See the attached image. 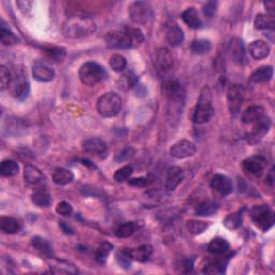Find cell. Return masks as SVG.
I'll return each mask as SVG.
<instances>
[{"label": "cell", "mask_w": 275, "mask_h": 275, "mask_svg": "<svg viewBox=\"0 0 275 275\" xmlns=\"http://www.w3.org/2000/svg\"><path fill=\"white\" fill-rule=\"evenodd\" d=\"M144 41L143 32L136 27L110 31L106 36V42L110 49H128L139 47Z\"/></svg>", "instance_id": "obj_1"}, {"label": "cell", "mask_w": 275, "mask_h": 275, "mask_svg": "<svg viewBox=\"0 0 275 275\" xmlns=\"http://www.w3.org/2000/svg\"><path fill=\"white\" fill-rule=\"evenodd\" d=\"M97 24L94 18L85 14H73L63 24V33L68 39H79L91 36L96 32Z\"/></svg>", "instance_id": "obj_2"}, {"label": "cell", "mask_w": 275, "mask_h": 275, "mask_svg": "<svg viewBox=\"0 0 275 275\" xmlns=\"http://www.w3.org/2000/svg\"><path fill=\"white\" fill-rule=\"evenodd\" d=\"M214 108L212 106V92L209 86H204L200 93L198 104L194 111L193 121L196 124L208 123L213 117Z\"/></svg>", "instance_id": "obj_3"}, {"label": "cell", "mask_w": 275, "mask_h": 275, "mask_svg": "<svg viewBox=\"0 0 275 275\" xmlns=\"http://www.w3.org/2000/svg\"><path fill=\"white\" fill-rule=\"evenodd\" d=\"M107 77V72L104 68L95 62H87L82 65L79 70V78L81 82L86 86H94Z\"/></svg>", "instance_id": "obj_4"}, {"label": "cell", "mask_w": 275, "mask_h": 275, "mask_svg": "<svg viewBox=\"0 0 275 275\" xmlns=\"http://www.w3.org/2000/svg\"><path fill=\"white\" fill-rule=\"evenodd\" d=\"M122 98L116 93L102 95L97 101V111L102 117H114L121 112Z\"/></svg>", "instance_id": "obj_5"}, {"label": "cell", "mask_w": 275, "mask_h": 275, "mask_svg": "<svg viewBox=\"0 0 275 275\" xmlns=\"http://www.w3.org/2000/svg\"><path fill=\"white\" fill-rule=\"evenodd\" d=\"M252 219L256 227L262 231H268L274 225V213L268 206L254 207L251 211Z\"/></svg>", "instance_id": "obj_6"}, {"label": "cell", "mask_w": 275, "mask_h": 275, "mask_svg": "<svg viewBox=\"0 0 275 275\" xmlns=\"http://www.w3.org/2000/svg\"><path fill=\"white\" fill-rule=\"evenodd\" d=\"M129 16L133 23L144 25L152 19L153 9L146 1H136L129 7Z\"/></svg>", "instance_id": "obj_7"}, {"label": "cell", "mask_w": 275, "mask_h": 275, "mask_svg": "<svg viewBox=\"0 0 275 275\" xmlns=\"http://www.w3.org/2000/svg\"><path fill=\"white\" fill-rule=\"evenodd\" d=\"M164 91H166L167 96L169 98V106L172 109H178L179 112L181 106H184V99H185V93L183 87L179 85L177 81H167L164 83Z\"/></svg>", "instance_id": "obj_8"}, {"label": "cell", "mask_w": 275, "mask_h": 275, "mask_svg": "<svg viewBox=\"0 0 275 275\" xmlns=\"http://www.w3.org/2000/svg\"><path fill=\"white\" fill-rule=\"evenodd\" d=\"M197 152V146L188 140H181L177 143H174L170 148L171 156L178 159H183L187 157H192Z\"/></svg>", "instance_id": "obj_9"}, {"label": "cell", "mask_w": 275, "mask_h": 275, "mask_svg": "<svg viewBox=\"0 0 275 275\" xmlns=\"http://www.w3.org/2000/svg\"><path fill=\"white\" fill-rule=\"evenodd\" d=\"M243 102V89L240 85H231L228 89V108L232 116L239 114Z\"/></svg>", "instance_id": "obj_10"}, {"label": "cell", "mask_w": 275, "mask_h": 275, "mask_svg": "<svg viewBox=\"0 0 275 275\" xmlns=\"http://www.w3.org/2000/svg\"><path fill=\"white\" fill-rule=\"evenodd\" d=\"M270 127H271V121L268 116H264L259 119L258 122L254 123V127L252 131L248 133L247 140L249 143H258L262 140V138L268 133Z\"/></svg>", "instance_id": "obj_11"}, {"label": "cell", "mask_w": 275, "mask_h": 275, "mask_svg": "<svg viewBox=\"0 0 275 275\" xmlns=\"http://www.w3.org/2000/svg\"><path fill=\"white\" fill-rule=\"evenodd\" d=\"M16 74L17 77L14 78L16 81H14L13 84L12 93L14 98H16L18 100H24L27 98L29 91H31V86H29L26 76H25V73L22 69H18Z\"/></svg>", "instance_id": "obj_12"}, {"label": "cell", "mask_w": 275, "mask_h": 275, "mask_svg": "<svg viewBox=\"0 0 275 275\" xmlns=\"http://www.w3.org/2000/svg\"><path fill=\"white\" fill-rule=\"evenodd\" d=\"M267 159L262 156H251L244 159L242 162L245 171L249 174H253V176H261L267 168Z\"/></svg>", "instance_id": "obj_13"}, {"label": "cell", "mask_w": 275, "mask_h": 275, "mask_svg": "<svg viewBox=\"0 0 275 275\" xmlns=\"http://www.w3.org/2000/svg\"><path fill=\"white\" fill-rule=\"evenodd\" d=\"M82 147L85 153L96 155V156H103L108 152L107 143L100 138H88L84 140Z\"/></svg>", "instance_id": "obj_14"}, {"label": "cell", "mask_w": 275, "mask_h": 275, "mask_svg": "<svg viewBox=\"0 0 275 275\" xmlns=\"http://www.w3.org/2000/svg\"><path fill=\"white\" fill-rule=\"evenodd\" d=\"M32 76L39 82H49L55 77L54 70L43 62H36L32 66Z\"/></svg>", "instance_id": "obj_15"}, {"label": "cell", "mask_w": 275, "mask_h": 275, "mask_svg": "<svg viewBox=\"0 0 275 275\" xmlns=\"http://www.w3.org/2000/svg\"><path fill=\"white\" fill-rule=\"evenodd\" d=\"M211 186L222 196H228L233 192L232 181L224 174H215L211 182Z\"/></svg>", "instance_id": "obj_16"}, {"label": "cell", "mask_w": 275, "mask_h": 275, "mask_svg": "<svg viewBox=\"0 0 275 275\" xmlns=\"http://www.w3.org/2000/svg\"><path fill=\"white\" fill-rule=\"evenodd\" d=\"M230 52L234 63L243 65L246 63V52H245L244 43L241 39L233 38L230 42Z\"/></svg>", "instance_id": "obj_17"}, {"label": "cell", "mask_w": 275, "mask_h": 275, "mask_svg": "<svg viewBox=\"0 0 275 275\" xmlns=\"http://www.w3.org/2000/svg\"><path fill=\"white\" fill-rule=\"evenodd\" d=\"M248 51L254 59H263L269 56L270 47L266 41L255 40L248 47Z\"/></svg>", "instance_id": "obj_18"}, {"label": "cell", "mask_w": 275, "mask_h": 275, "mask_svg": "<svg viewBox=\"0 0 275 275\" xmlns=\"http://www.w3.org/2000/svg\"><path fill=\"white\" fill-rule=\"evenodd\" d=\"M156 65L158 70L167 72L173 67V57L168 49L162 48L158 49L156 55Z\"/></svg>", "instance_id": "obj_19"}, {"label": "cell", "mask_w": 275, "mask_h": 275, "mask_svg": "<svg viewBox=\"0 0 275 275\" xmlns=\"http://www.w3.org/2000/svg\"><path fill=\"white\" fill-rule=\"evenodd\" d=\"M184 179V171L179 167H172L168 170L166 188L168 191H174Z\"/></svg>", "instance_id": "obj_20"}, {"label": "cell", "mask_w": 275, "mask_h": 275, "mask_svg": "<svg viewBox=\"0 0 275 275\" xmlns=\"http://www.w3.org/2000/svg\"><path fill=\"white\" fill-rule=\"evenodd\" d=\"M132 260L138 262H146L153 255V247L151 245H141L138 248L128 249Z\"/></svg>", "instance_id": "obj_21"}, {"label": "cell", "mask_w": 275, "mask_h": 275, "mask_svg": "<svg viewBox=\"0 0 275 275\" xmlns=\"http://www.w3.org/2000/svg\"><path fill=\"white\" fill-rule=\"evenodd\" d=\"M264 116V109L260 106H252L245 110L242 115L244 124H254Z\"/></svg>", "instance_id": "obj_22"}, {"label": "cell", "mask_w": 275, "mask_h": 275, "mask_svg": "<svg viewBox=\"0 0 275 275\" xmlns=\"http://www.w3.org/2000/svg\"><path fill=\"white\" fill-rule=\"evenodd\" d=\"M24 178L25 181L32 185H38L40 183H42L44 178L42 172L40 171L38 168L32 166V164H27V166L25 167Z\"/></svg>", "instance_id": "obj_23"}, {"label": "cell", "mask_w": 275, "mask_h": 275, "mask_svg": "<svg viewBox=\"0 0 275 275\" xmlns=\"http://www.w3.org/2000/svg\"><path fill=\"white\" fill-rule=\"evenodd\" d=\"M182 18L191 28L198 29L202 26V22L198 16L197 10L193 7L185 10L182 14Z\"/></svg>", "instance_id": "obj_24"}, {"label": "cell", "mask_w": 275, "mask_h": 275, "mask_svg": "<svg viewBox=\"0 0 275 275\" xmlns=\"http://www.w3.org/2000/svg\"><path fill=\"white\" fill-rule=\"evenodd\" d=\"M230 248V244L226 239L215 238L209 243L208 251L214 255H224L226 254Z\"/></svg>", "instance_id": "obj_25"}, {"label": "cell", "mask_w": 275, "mask_h": 275, "mask_svg": "<svg viewBox=\"0 0 275 275\" xmlns=\"http://www.w3.org/2000/svg\"><path fill=\"white\" fill-rule=\"evenodd\" d=\"M53 181L57 185H68L74 181V174L70 170L57 168L53 172Z\"/></svg>", "instance_id": "obj_26"}, {"label": "cell", "mask_w": 275, "mask_h": 275, "mask_svg": "<svg viewBox=\"0 0 275 275\" xmlns=\"http://www.w3.org/2000/svg\"><path fill=\"white\" fill-rule=\"evenodd\" d=\"M0 229H1L4 233L14 234L17 233L19 230H21V224L18 223L17 219L13 217L2 216L0 218Z\"/></svg>", "instance_id": "obj_27"}, {"label": "cell", "mask_w": 275, "mask_h": 275, "mask_svg": "<svg viewBox=\"0 0 275 275\" xmlns=\"http://www.w3.org/2000/svg\"><path fill=\"white\" fill-rule=\"evenodd\" d=\"M273 77V68L271 66H264L256 69L252 74L251 80L254 83L269 82Z\"/></svg>", "instance_id": "obj_28"}, {"label": "cell", "mask_w": 275, "mask_h": 275, "mask_svg": "<svg viewBox=\"0 0 275 275\" xmlns=\"http://www.w3.org/2000/svg\"><path fill=\"white\" fill-rule=\"evenodd\" d=\"M227 266V261L221 259L208 260L206 266L203 267V273L208 274H222L225 272Z\"/></svg>", "instance_id": "obj_29"}, {"label": "cell", "mask_w": 275, "mask_h": 275, "mask_svg": "<svg viewBox=\"0 0 275 275\" xmlns=\"http://www.w3.org/2000/svg\"><path fill=\"white\" fill-rule=\"evenodd\" d=\"M167 40L170 46L172 47H178L182 44L184 41V32L182 28L178 25H173L170 27L167 32Z\"/></svg>", "instance_id": "obj_30"}, {"label": "cell", "mask_w": 275, "mask_h": 275, "mask_svg": "<svg viewBox=\"0 0 275 275\" xmlns=\"http://www.w3.org/2000/svg\"><path fill=\"white\" fill-rule=\"evenodd\" d=\"M254 25L256 29H271V31H273L275 26L274 16H269V14L259 13L255 18Z\"/></svg>", "instance_id": "obj_31"}, {"label": "cell", "mask_w": 275, "mask_h": 275, "mask_svg": "<svg viewBox=\"0 0 275 275\" xmlns=\"http://www.w3.org/2000/svg\"><path fill=\"white\" fill-rule=\"evenodd\" d=\"M244 211H245V209H242V210H239V211L236 213L228 215V216L224 219L225 227H227L230 230L238 229L242 225Z\"/></svg>", "instance_id": "obj_32"}, {"label": "cell", "mask_w": 275, "mask_h": 275, "mask_svg": "<svg viewBox=\"0 0 275 275\" xmlns=\"http://www.w3.org/2000/svg\"><path fill=\"white\" fill-rule=\"evenodd\" d=\"M191 49L194 54L197 55L207 54L212 49V43L206 39L194 40L191 46Z\"/></svg>", "instance_id": "obj_33"}, {"label": "cell", "mask_w": 275, "mask_h": 275, "mask_svg": "<svg viewBox=\"0 0 275 275\" xmlns=\"http://www.w3.org/2000/svg\"><path fill=\"white\" fill-rule=\"evenodd\" d=\"M218 204L213 201H204L196 210L197 216H212L218 211Z\"/></svg>", "instance_id": "obj_34"}, {"label": "cell", "mask_w": 275, "mask_h": 275, "mask_svg": "<svg viewBox=\"0 0 275 275\" xmlns=\"http://www.w3.org/2000/svg\"><path fill=\"white\" fill-rule=\"evenodd\" d=\"M24 129H26V125L22 119L9 117L8 121L4 123V130H7L9 134H18V132Z\"/></svg>", "instance_id": "obj_35"}, {"label": "cell", "mask_w": 275, "mask_h": 275, "mask_svg": "<svg viewBox=\"0 0 275 275\" xmlns=\"http://www.w3.org/2000/svg\"><path fill=\"white\" fill-rule=\"evenodd\" d=\"M137 83H138V77L132 71L125 72L118 81L119 87H121L123 91H128V89L136 86Z\"/></svg>", "instance_id": "obj_36"}, {"label": "cell", "mask_w": 275, "mask_h": 275, "mask_svg": "<svg viewBox=\"0 0 275 275\" xmlns=\"http://www.w3.org/2000/svg\"><path fill=\"white\" fill-rule=\"evenodd\" d=\"M32 201L38 207L48 208L52 203V199L49 193L44 191H37L32 194Z\"/></svg>", "instance_id": "obj_37"}, {"label": "cell", "mask_w": 275, "mask_h": 275, "mask_svg": "<svg viewBox=\"0 0 275 275\" xmlns=\"http://www.w3.org/2000/svg\"><path fill=\"white\" fill-rule=\"evenodd\" d=\"M112 248H113V245L110 244L107 241H104L100 244V246L97 248L96 253H95V258H96L97 262L101 263V264L106 263L107 258L109 256V254L111 253Z\"/></svg>", "instance_id": "obj_38"}, {"label": "cell", "mask_w": 275, "mask_h": 275, "mask_svg": "<svg viewBox=\"0 0 275 275\" xmlns=\"http://www.w3.org/2000/svg\"><path fill=\"white\" fill-rule=\"evenodd\" d=\"M136 230H137L136 223H133V222L124 223L116 229V231H115V236H116L117 238H122V239L129 238V237H131L134 232H136Z\"/></svg>", "instance_id": "obj_39"}, {"label": "cell", "mask_w": 275, "mask_h": 275, "mask_svg": "<svg viewBox=\"0 0 275 275\" xmlns=\"http://www.w3.org/2000/svg\"><path fill=\"white\" fill-rule=\"evenodd\" d=\"M19 167L18 164L11 161V159H6L1 162V167H0V172L3 177H13L18 173Z\"/></svg>", "instance_id": "obj_40"}, {"label": "cell", "mask_w": 275, "mask_h": 275, "mask_svg": "<svg viewBox=\"0 0 275 275\" xmlns=\"http://www.w3.org/2000/svg\"><path fill=\"white\" fill-rule=\"evenodd\" d=\"M109 65H110V67L114 70V71L122 72L125 69H126L127 61H126V58L122 56V55L114 54L111 57H110Z\"/></svg>", "instance_id": "obj_41"}, {"label": "cell", "mask_w": 275, "mask_h": 275, "mask_svg": "<svg viewBox=\"0 0 275 275\" xmlns=\"http://www.w3.org/2000/svg\"><path fill=\"white\" fill-rule=\"evenodd\" d=\"M32 244L34 248L38 249L40 252H42L43 254L49 255H49H52V246L51 244L49 243L48 240L43 239L41 237H34L32 240Z\"/></svg>", "instance_id": "obj_42"}, {"label": "cell", "mask_w": 275, "mask_h": 275, "mask_svg": "<svg viewBox=\"0 0 275 275\" xmlns=\"http://www.w3.org/2000/svg\"><path fill=\"white\" fill-rule=\"evenodd\" d=\"M186 228L194 236H198L209 228V223L201 221H188L186 223Z\"/></svg>", "instance_id": "obj_43"}, {"label": "cell", "mask_w": 275, "mask_h": 275, "mask_svg": "<svg viewBox=\"0 0 275 275\" xmlns=\"http://www.w3.org/2000/svg\"><path fill=\"white\" fill-rule=\"evenodd\" d=\"M46 53L48 56L52 59V61L56 62V63L63 62L67 55L66 49H64L62 47H54V48L47 49Z\"/></svg>", "instance_id": "obj_44"}, {"label": "cell", "mask_w": 275, "mask_h": 275, "mask_svg": "<svg viewBox=\"0 0 275 275\" xmlns=\"http://www.w3.org/2000/svg\"><path fill=\"white\" fill-rule=\"evenodd\" d=\"M0 38H1V42L4 46H11V44H16L19 42V39L14 34L9 28L1 26L0 29Z\"/></svg>", "instance_id": "obj_45"}, {"label": "cell", "mask_w": 275, "mask_h": 275, "mask_svg": "<svg viewBox=\"0 0 275 275\" xmlns=\"http://www.w3.org/2000/svg\"><path fill=\"white\" fill-rule=\"evenodd\" d=\"M116 260L119 266L123 269H129L131 267V262L133 261L131 256H130L128 249H123L116 254Z\"/></svg>", "instance_id": "obj_46"}, {"label": "cell", "mask_w": 275, "mask_h": 275, "mask_svg": "<svg viewBox=\"0 0 275 275\" xmlns=\"http://www.w3.org/2000/svg\"><path fill=\"white\" fill-rule=\"evenodd\" d=\"M12 74L9 71V69L6 66L0 67V89L4 91V89L9 87V85L12 82Z\"/></svg>", "instance_id": "obj_47"}, {"label": "cell", "mask_w": 275, "mask_h": 275, "mask_svg": "<svg viewBox=\"0 0 275 275\" xmlns=\"http://www.w3.org/2000/svg\"><path fill=\"white\" fill-rule=\"evenodd\" d=\"M133 173V169L130 166H125L121 169H118L116 172L114 174V179L118 183H122L127 181V179L131 177V174Z\"/></svg>", "instance_id": "obj_48"}, {"label": "cell", "mask_w": 275, "mask_h": 275, "mask_svg": "<svg viewBox=\"0 0 275 275\" xmlns=\"http://www.w3.org/2000/svg\"><path fill=\"white\" fill-rule=\"evenodd\" d=\"M153 182V177L152 176H146V177H140L136 178H131L128 181V184L130 186H136V187H146L148 186L149 184Z\"/></svg>", "instance_id": "obj_49"}, {"label": "cell", "mask_w": 275, "mask_h": 275, "mask_svg": "<svg viewBox=\"0 0 275 275\" xmlns=\"http://www.w3.org/2000/svg\"><path fill=\"white\" fill-rule=\"evenodd\" d=\"M56 212L65 217H70L73 213V208L70 203L66 201H62L57 204Z\"/></svg>", "instance_id": "obj_50"}, {"label": "cell", "mask_w": 275, "mask_h": 275, "mask_svg": "<svg viewBox=\"0 0 275 275\" xmlns=\"http://www.w3.org/2000/svg\"><path fill=\"white\" fill-rule=\"evenodd\" d=\"M216 8H217V2L216 1H209L203 6V14L204 16L208 18H212L213 16L216 12Z\"/></svg>", "instance_id": "obj_51"}, {"label": "cell", "mask_w": 275, "mask_h": 275, "mask_svg": "<svg viewBox=\"0 0 275 275\" xmlns=\"http://www.w3.org/2000/svg\"><path fill=\"white\" fill-rule=\"evenodd\" d=\"M133 153H134V151H133L132 147L128 146V147H126V148H124L123 151H122L121 153H119V154L117 155V156H116V161H117V162H125V161H127V159H129L130 157L132 156Z\"/></svg>", "instance_id": "obj_52"}, {"label": "cell", "mask_w": 275, "mask_h": 275, "mask_svg": "<svg viewBox=\"0 0 275 275\" xmlns=\"http://www.w3.org/2000/svg\"><path fill=\"white\" fill-rule=\"evenodd\" d=\"M182 268L184 269V272H191L192 271V269H193V266H194V261L192 259H186V260H184V262L182 264Z\"/></svg>", "instance_id": "obj_53"}, {"label": "cell", "mask_w": 275, "mask_h": 275, "mask_svg": "<svg viewBox=\"0 0 275 275\" xmlns=\"http://www.w3.org/2000/svg\"><path fill=\"white\" fill-rule=\"evenodd\" d=\"M59 227L62 228L63 230V232L64 233H66V234H73V230L72 228L68 226V225L66 223H64V222H59Z\"/></svg>", "instance_id": "obj_54"}, {"label": "cell", "mask_w": 275, "mask_h": 275, "mask_svg": "<svg viewBox=\"0 0 275 275\" xmlns=\"http://www.w3.org/2000/svg\"><path fill=\"white\" fill-rule=\"evenodd\" d=\"M264 7L267 8V11L269 12V16H274V9H275V3L273 1H267L264 2Z\"/></svg>", "instance_id": "obj_55"}, {"label": "cell", "mask_w": 275, "mask_h": 275, "mask_svg": "<svg viewBox=\"0 0 275 275\" xmlns=\"http://www.w3.org/2000/svg\"><path fill=\"white\" fill-rule=\"evenodd\" d=\"M273 172H274V169H271V171L269 172V176L267 177V182L273 186V183H274V177H273Z\"/></svg>", "instance_id": "obj_56"}]
</instances>
